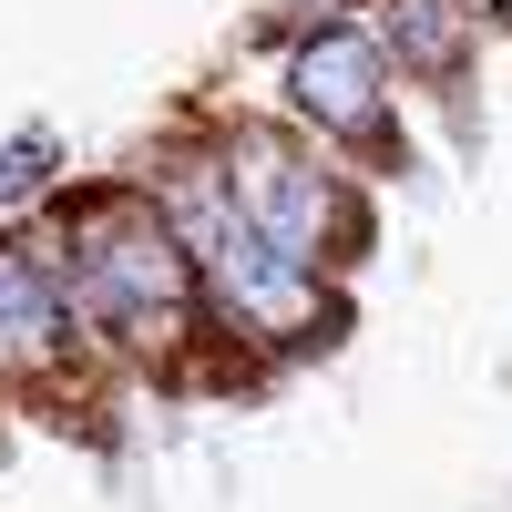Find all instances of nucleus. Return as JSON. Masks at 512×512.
I'll return each mask as SVG.
<instances>
[{
	"label": "nucleus",
	"mask_w": 512,
	"mask_h": 512,
	"mask_svg": "<svg viewBox=\"0 0 512 512\" xmlns=\"http://www.w3.org/2000/svg\"><path fill=\"white\" fill-rule=\"evenodd\" d=\"M82 277H93V308H113V318H175L185 308V246L144 216H113L82 246Z\"/></svg>",
	"instance_id": "nucleus-1"
},
{
	"label": "nucleus",
	"mask_w": 512,
	"mask_h": 512,
	"mask_svg": "<svg viewBox=\"0 0 512 512\" xmlns=\"http://www.w3.org/2000/svg\"><path fill=\"white\" fill-rule=\"evenodd\" d=\"M287 82H297V103H308L328 134H369L379 123V41H359V31H308Z\"/></svg>",
	"instance_id": "nucleus-2"
},
{
	"label": "nucleus",
	"mask_w": 512,
	"mask_h": 512,
	"mask_svg": "<svg viewBox=\"0 0 512 512\" xmlns=\"http://www.w3.org/2000/svg\"><path fill=\"white\" fill-rule=\"evenodd\" d=\"M236 205H246V226L267 236L287 267H308L318 236H328V185H318V164H297V154H267V144H256V154H246V195H236Z\"/></svg>",
	"instance_id": "nucleus-3"
},
{
	"label": "nucleus",
	"mask_w": 512,
	"mask_h": 512,
	"mask_svg": "<svg viewBox=\"0 0 512 512\" xmlns=\"http://www.w3.org/2000/svg\"><path fill=\"white\" fill-rule=\"evenodd\" d=\"M390 41L410 62H451L461 52V0H390Z\"/></svg>",
	"instance_id": "nucleus-4"
},
{
	"label": "nucleus",
	"mask_w": 512,
	"mask_h": 512,
	"mask_svg": "<svg viewBox=\"0 0 512 512\" xmlns=\"http://www.w3.org/2000/svg\"><path fill=\"white\" fill-rule=\"evenodd\" d=\"M0 328L11 338H52V287L31 277L21 246H0Z\"/></svg>",
	"instance_id": "nucleus-5"
},
{
	"label": "nucleus",
	"mask_w": 512,
	"mask_h": 512,
	"mask_svg": "<svg viewBox=\"0 0 512 512\" xmlns=\"http://www.w3.org/2000/svg\"><path fill=\"white\" fill-rule=\"evenodd\" d=\"M41 185H52V134H11L0 144V205H21Z\"/></svg>",
	"instance_id": "nucleus-6"
}]
</instances>
